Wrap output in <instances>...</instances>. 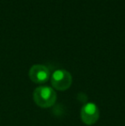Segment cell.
<instances>
[{
    "instance_id": "2",
    "label": "cell",
    "mask_w": 125,
    "mask_h": 126,
    "mask_svg": "<svg viewBox=\"0 0 125 126\" xmlns=\"http://www.w3.org/2000/svg\"><path fill=\"white\" fill-rule=\"evenodd\" d=\"M52 84L55 89L64 91L69 88L72 84V76L65 70H57L52 75Z\"/></svg>"
},
{
    "instance_id": "4",
    "label": "cell",
    "mask_w": 125,
    "mask_h": 126,
    "mask_svg": "<svg viewBox=\"0 0 125 126\" xmlns=\"http://www.w3.org/2000/svg\"><path fill=\"white\" fill-rule=\"evenodd\" d=\"M29 78L34 83H44L50 78V70L43 64H34L28 72Z\"/></svg>"
},
{
    "instance_id": "3",
    "label": "cell",
    "mask_w": 125,
    "mask_h": 126,
    "mask_svg": "<svg viewBox=\"0 0 125 126\" xmlns=\"http://www.w3.org/2000/svg\"><path fill=\"white\" fill-rule=\"evenodd\" d=\"M81 118L87 125H93L99 118V111L94 103H87L84 105L81 111Z\"/></svg>"
},
{
    "instance_id": "1",
    "label": "cell",
    "mask_w": 125,
    "mask_h": 126,
    "mask_svg": "<svg viewBox=\"0 0 125 126\" xmlns=\"http://www.w3.org/2000/svg\"><path fill=\"white\" fill-rule=\"evenodd\" d=\"M33 97L35 104L42 108L51 107L57 100V94L54 89L45 86L38 87L35 88Z\"/></svg>"
}]
</instances>
